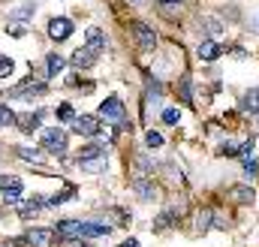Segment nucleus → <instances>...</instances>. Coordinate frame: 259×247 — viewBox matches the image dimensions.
Here are the masks:
<instances>
[{
  "instance_id": "obj_7",
  "label": "nucleus",
  "mask_w": 259,
  "mask_h": 247,
  "mask_svg": "<svg viewBox=\"0 0 259 247\" xmlns=\"http://www.w3.org/2000/svg\"><path fill=\"white\" fill-rule=\"evenodd\" d=\"M24 238H27V244H30V247H52L55 241H58L55 229H46V226H33Z\"/></svg>"
},
{
  "instance_id": "obj_13",
  "label": "nucleus",
  "mask_w": 259,
  "mask_h": 247,
  "mask_svg": "<svg viewBox=\"0 0 259 247\" xmlns=\"http://www.w3.org/2000/svg\"><path fill=\"white\" fill-rule=\"evenodd\" d=\"M69 63H72L75 69H88V66H94V63H97V52H94V49H88V46H84V49H75V52H72V58H69Z\"/></svg>"
},
{
  "instance_id": "obj_1",
  "label": "nucleus",
  "mask_w": 259,
  "mask_h": 247,
  "mask_svg": "<svg viewBox=\"0 0 259 247\" xmlns=\"http://www.w3.org/2000/svg\"><path fill=\"white\" fill-rule=\"evenodd\" d=\"M39 142L49 154H64L66 151V130H39Z\"/></svg>"
},
{
  "instance_id": "obj_20",
  "label": "nucleus",
  "mask_w": 259,
  "mask_h": 247,
  "mask_svg": "<svg viewBox=\"0 0 259 247\" xmlns=\"http://www.w3.org/2000/svg\"><path fill=\"white\" fill-rule=\"evenodd\" d=\"M211 223H214V211H211V208H199V211H196V229L205 232Z\"/></svg>"
},
{
  "instance_id": "obj_32",
  "label": "nucleus",
  "mask_w": 259,
  "mask_h": 247,
  "mask_svg": "<svg viewBox=\"0 0 259 247\" xmlns=\"http://www.w3.org/2000/svg\"><path fill=\"white\" fill-rule=\"evenodd\" d=\"M244 175H247V178H256L259 175V163L256 160H244Z\"/></svg>"
},
{
  "instance_id": "obj_10",
  "label": "nucleus",
  "mask_w": 259,
  "mask_h": 247,
  "mask_svg": "<svg viewBox=\"0 0 259 247\" xmlns=\"http://www.w3.org/2000/svg\"><path fill=\"white\" fill-rule=\"evenodd\" d=\"M115 226L112 223H100V220H84L81 223V238H103V235H109Z\"/></svg>"
},
{
  "instance_id": "obj_14",
  "label": "nucleus",
  "mask_w": 259,
  "mask_h": 247,
  "mask_svg": "<svg viewBox=\"0 0 259 247\" xmlns=\"http://www.w3.org/2000/svg\"><path fill=\"white\" fill-rule=\"evenodd\" d=\"M42 208H46V199H42V196H33V199H27V202L18 205V217H21V220H30V217H36Z\"/></svg>"
},
{
  "instance_id": "obj_4",
  "label": "nucleus",
  "mask_w": 259,
  "mask_h": 247,
  "mask_svg": "<svg viewBox=\"0 0 259 247\" xmlns=\"http://www.w3.org/2000/svg\"><path fill=\"white\" fill-rule=\"evenodd\" d=\"M49 88H46V81H36V78H24L21 85H15V88H9V97H42Z\"/></svg>"
},
{
  "instance_id": "obj_6",
  "label": "nucleus",
  "mask_w": 259,
  "mask_h": 247,
  "mask_svg": "<svg viewBox=\"0 0 259 247\" xmlns=\"http://www.w3.org/2000/svg\"><path fill=\"white\" fill-rule=\"evenodd\" d=\"M49 36L55 39V43H64L72 36V21L64 18V15H55L52 21H49Z\"/></svg>"
},
{
  "instance_id": "obj_19",
  "label": "nucleus",
  "mask_w": 259,
  "mask_h": 247,
  "mask_svg": "<svg viewBox=\"0 0 259 247\" xmlns=\"http://www.w3.org/2000/svg\"><path fill=\"white\" fill-rule=\"evenodd\" d=\"M97 157H106V142H94L78 151V160H97Z\"/></svg>"
},
{
  "instance_id": "obj_17",
  "label": "nucleus",
  "mask_w": 259,
  "mask_h": 247,
  "mask_svg": "<svg viewBox=\"0 0 259 247\" xmlns=\"http://www.w3.org/2000/svg\"><path fill=\"white\" fill-rule=\"evenodd\" d=\"M64 69H66V58L64 55H49V58H46V72H49V78L61 75Z\"/></svg>"
},
{
  "instance_id": "obj_26",
  "label": "nucleus",
  "mask_w": 259,
  "mask_h": 247,
  "mask_svg": "<svg viewBox=\"0 0 259 247\" xmlns=\"http://www.w3.org/2000/svg\"><path fill=\"white\" fill-rule=\"evenodd\" d=\"M172 220H175V211H163V214L154 220V229H157V232H163V229H169V223H172Z\"/></svg>"
},
{
  "instance_id": "obj_11",
  "label": "nucleus",
  "mask_w": 259,
  "mask_h": 247,
  "mask_svg": "<svg viewBox=\"0 0 259 247\" xmlns=\"http://www.w3.org/2000/svg\"><path fill=\"white\" fill-rule=\"evenodd\" d=\"M55 235L58 238H81V220H58Z\"/></svg>"
},
{
  "instance_id": "obj_34",
  "label": "nucleus",
  "mask_w": 259,
  "mask_h": 247,
  "mask_svg": "<svg viewBox=\"0 0 259 247\" xmlns=\"http://www.w3.org/2000/svg\"><path fill=\"white\" fill-rule=\"evenodd\" d=\"M6 33H9V36H15V39H21V36L27 33V27H24V24H9V27H6Z\"/></svg>"
},
{
  "instance_id": "obj_15",
  "label": "nucleus",
  "mask_w": 259,
  "mask_h": 247,
  "mask_svg": "<svg viewBox=\"0 0 259 247\" xmlns=\"http://www.w3.org/2000/svg\"><path fill=\"white\" fill-rule=\"evenodd\" d=\"M39 118H42V112H24L15 118V127L21 133H33V130H39Z\"/></svg>"
},
{
  "instance_id": "obj_33",
  "label": "nucleus",
  "mask_w": 259,
  "mask_h": 247,
  "mask_svg": "<svg viewBox=\"0 0 259 247\" xmlns=\"http://www.w3.org/2000/svg\"><path fill=\"white\" fill-rule=\"evenodd\" d=\"M12 66H15V63H12V58L0 55V78H3V75H9V72H12Z\"/></svg>"
},
{
  "instance_id": "obj_27",
  "label": "nucleus",
  "mask_w": 259,
  "mask_h": 247,
  "mask_svg": "<svg viewBox=\"0 0 259 247\" xmlns=\"http://www.w3.org/2000/svg\"><path fill=\"white\" fill-rule=\"evenodd\" d=\"M55 115H58V121H75V109H72L69 103H61Z\"/></svg>"
},
{
  "instance_id": "obj_40",
  "label": "nucleus",
  "mask_w": 259,
  "mask_h": 247,
  "mask_svg": "<svg viewBox=\"0 0 259 247\" xmlns=\"http://www.w3.org/2000/svg\"><path fill=\"white\" fill-rule=\"evenodd\" d=\"M121 247H139V241H136V238H127V241H124Z\"/></svg>"
},
{
  "instance_id": "obj_39",
  "label": "nucleus",
  "mask_w": 259,
  "mask_h": 247,
  "mask_svg": "<svg viewBox=\"0 0 259 247\" xmlns=\"http://www.w3.org/2000/svg\"><path fill=\"white\" fill-rule=\"evenodd\" d=\"M250 27H253V30L259 33V15H253V18H250Z\"/></svg>"
},
{
  "instance_id": "obj_31",
  "label": "nucleus",
  "mask_w": 259,
  "mask_h": 247,
  "mask_svg": "<svg viewBox=\"0 0 259 247\" xmlns=\"http://www.w3.org/2000/svg\"><path fill=\"white\" fill-rule=\"evenodd\" d=\"M163 121L166 124H178L181 121V112H178V109H163Z\"/></svg>"
},
{
  "instance_id": "obj_9",
  "label": "nucleus",
  "mask_w": 259,
  "mask_h": 247,
  "mask_svg": "<svg viewBox=\"0 0 259 247\" xmlns=\"http://www.w3.org/2000/svg\"><path fill=\"white\" fill-rule=\"evenodd\" d=\"M226 199L235 202V205H250L256 199V193H253V187H247V184H235L226 190Z\"/></svg>"
},
{
  "instance_id": "obj_28",
  "label": "nucleus",
  "mask_w": 259,
  "mask_h": 247,
  "mask_svg": "<svg viewBox=\"0 0 259 247\" xmlns=\"http://www.w3.org/2000/svg\"><path fill=\"white\" fill-rule=\"evenodd\" d=\"M15 118H18V115H15L9 106H0V127H12V124H15Z\"/></svg>"
},
{
  "instance_id": "obj_23",
  "label": "nucleus",
  "mask_w": 259,
  "mask_h": 247,
  "mask_svg": "<svg viewBox=\"0 0 259 247\" xmlns=\"http://www.w3.org/2000/svg\"><path fill=\"white\" fill-rule=\"evenodd\" d=\"M72 196H75V190L66 187V190H61V193H55L52 199H46V208H58V205H64L66 199H72Z\"/></svg>"
},
{
  "instance_id": "obj_12",
  "label": "nucleus",
  "mask_w": 259,
  "mask_h": 247,
  "mask_svg": "<svg viewBox=\"0 0 259 247\" xmlns=\"http://www.w3.org/2000/svg\"><path fill=\"white\" fill-rule=\"evenodd\" d=\"M196 55H199V61L211 63V61H217V58L223 55V49H220V43H214V39H202L199 49H196Z\"/></svg>"
},
{
  "instance_id": "obj_5",
  "label": "nucleus",
  "mask_w": 259,
  "mask_h": 247,
  "mask_svg": "<svg viewBox=\"0 0 259 247\" xmlns=\"http://www.w3.org/2000/svg\"><path fill=\"white\" fill-rule=\"evenodd\" d=\"M72 130H75L78 136H84V139H97L103 127H100V118H94V115H81V118L72 121Z\"/></svg>"
},
{
  "instance_id": "obj_36",
  "label": "nucleus",
  "mask_w": 259,
  "mask_h": 247,
  "mask_svg": "<svg viewBox=\"0 0 259 247\" xmlns=\"http://www.w3.org/2000/svg\"><path fill=\"white\" fill-rule=\"evenodd\" d=\"M61 247H88L84 244V238H58Z\"/></svg>"
},
{
  "instance_id": "obj_38",
  "label": "nucleus",
  "mask_w": 259,
  "mask_h": 247,
  "mask_svg": "<svg viewBox=\"0 0 259 247\" xmlns=\"http://www.w3.org/2000/svg\"><path fill=\"white\" fill-rule=\"evenodd\" d=\"M136 160H139V166H142V169H148V172L154 169V163H151V157H145V154H139Z\"/></svg>"
},
{
  "instance_id": "obj_29",
  "label": "nucleus",
  "mask_w": 259,
  "mask_h": 247,
  "mask_svg": "<svg viewBox=\"0 0 259 247\" xmlns=\"http://www.w3.org/2000/svg\"><path fill=\"white\" fill-rule=\"evenodd\" d=\"M12 187H21V181H18L15 175H0V190H3V193L12 190Z\"/></svg>"
},
{
  "instance_id": "obj_37",
  "label": "nucleus",
  "mask_w": 259,
  "mask_h": 247,
  "mask_svg": "<svg viewBox=\"0 0 259 247\" xmlns=\"http://www.w3.org/2000/svg\"><path fill=\"white\" fill-rule=\"evenodd\" d=\"M220 151H223L226 157H238V145H235V142H226V145H223Z\"/></svg>"
},
{
  "instance_id": "obj_35",
  "label": "nucleus",
  "mask_w": 259,
  "mask_h": 247,
  "mask_svg": "<svg viewBox=\"0 0 259 247\" xmlns=\"http://www.w3.org/2000/svg\"><path fill=\"white\" fill-rule=\"evenodd\" d=\"M202 24H205V27H208V33H211V36H217V33H220V30H223V27H220V21H214V18H205V21H202Z\"/></svg>"
},
{
  "instance_id": "obj_21",
  "label": "nucleus",
  "mask_w": 259,
  "mask_h": 247,
  "mask_svg": "<svg viewBox=\"0 0 259 247\" xmlns=\"http://www.w3.org/2000/svg\"><path fill=\"white\" fill-rule=\"evenodd\" d=\"M36 15V3H21L18 9H12V18L15 21H27V18H33Z\"/></svg>"
},
{
  "instance_id": "obj_41",
  "label": "nucleus",
  "mask_w": 259,
  "mask_h": 247,
  "mask_svg": "<svg viewBox=\"0 0 259 247\" xmlns=\"http://www.w3.org/2000/svg\"><path fill=\"white\" fill-rule=\"evenodd\" d=\"M160 3H163V6H169V3H181V0H160Z\"/></svg>"
},
{
  "instance_id": "obj_3",
  "label": "nucleus",
  "mask_w": 259,
  "mask_h": 247,
  "mask_svg": "<svg viewBox=\"0 0 259 247\" xmlns=\"http://www.w3.org/2000/svg\"><path fill=\"white\" fill-rule=\"evenodd\" d=\"M130 33H133V39H136L139 49H154L157 46V33L145 21H130Z\"/></svg>"
},
{
  "instance_id": "obj_25",
  "label": "nucleus",
  "mask_w": 259,
  "mask_h": 247,
  "mask_svg": "<svg viewBox=\"0 0 259 247\" xmlns=\"http://www.w3.org/2000/svg\"><path fill=\"white\" fill-rule=\"evenodd\" d=\"M178 94H181V100H184V103H187V106H190V103H193V81H190V78H187V75H184V78H181V81H178Z\"/></svg>"
},
{
  "instance_id": "obj_8",
  "label": "nucleus",
  "mask_w": 259,
  "mask_h": 247,
  "mask_svg": "<svg viewBox=\"0 0 259 247\" xmlns=\"http://www.w3.org/2000/svg\"><path fill=\"white\" fill-rule=\"evenodd\" d=\"M133 190H136V196H139L142 202H154V199H157L154 178H148V175H136V178H133Z\"/></svg>"
},
{
  "instance_id": "obj_22",
  "label": "nucleus",
  "mask_w": 259,
  "mask_h": 247,
  "mask_svg": "<svg viewBox=\"0 0 259 247\" xmlns=\"http://www.w3.org/2000/svg\"><path fill=\"white\" fill-rule=\"evenodd\" d=\"M78 166H81L84 172H106V169H109L106 157H97V160H78Z\"/></svg>"
},
{
  "instance_id": "obj_16",
  "label": "nucleus",
  "mask_w": 259,
  "mask_h": 247,
  "mask_svg": "<svg viewBox=\"0 0 259 247\" xmlns=\"http://www.w3.org/2000/svg\"><path fill=\"white\" fill-rule=\"evenodd\" d=\"M84 39H88V49H94L97 55H100V52L109 46V39H106V33H103L100 27H91V30L84 33Z\"/></svg>"
},
{
  "instance_id": "obj_30",
  "label": "nucleus",
  "mask_w": 259,
  "mask_h": 247,
  "mask_svg": "<svg viewBox=\"0 0 259 247\" xmlns=\"http://www.w3.org/2000/svg\"><path fill=\"white\" fill-rule=\"evenodd\" d=\"M145 142H148V148H160V145H163V136H160L157 130H148V136H145Z\"/></svg>"
},
{
  "instance_id": "obj_24",
  "label": "nucleus",
  "mask_w": 259,
  "mask_h": 247,
  "mask_svg": "<svg viewBox=\"0 0 259 247\" xmlns=\"http://www.w3.org/2000/svg\"><path fill=\"white\" fill-rule=\"evenodd\" d=\"M15 154H18V157H21L24 163H42V154H39L36 148H27V145H21V148H18Z\"/></svg>"
},
{
  "instance_id": "obj_2",
  "label": "nucleus",
  "mask_w": 259,
  "mask_h": 247,
  "mask_svg": "<svg viewBox=\"0 0 259 247\" xmlns=\"http://www.w3.org/2000/svg\"><path fill=\"white\" fill-rule=\"evenodd\" d=\"M100 118H106L109 124H121V121H127V109H124L121 97H106V103L100 106Z\"/></svg>"
},
{
  "instance_id": "obj_18",
  "label": "nucleus",
  "mask_w": 259,
  "mask_h": 247,
  "mask_svg": "<svg viewBox=\"0 0 259 247\" xmlns=\"http://www.w3.org/2000/svg\"><path fill=\"white\" fill-rule=\"evenodd\" d=\"M241 109L250 112V115H259V88H250V91L241 97Z\"/></svg>"
}]
</instances>
